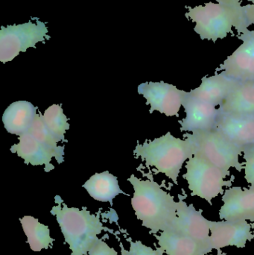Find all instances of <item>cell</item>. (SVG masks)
Returning <instances> with one entry per match:
<instances>
[{
    "mask_svg": "<svg viewBox=\"0 0 254 255\" xmlns=\"http://www.w3.org/2000/svg\"><path fill=\"white\" fill-rule=\"evenodd\" d=\"M218 109L222 114L254 117V82H240Z\"/></svg>",
    "mask_w": 254,
    "mask_h": 255,
    "instance_id": "cell-19",
    "label": "cell"
},
{
    "mask_svg": "<svg viewBox=\"0 0 254 255\" xmlns=\"http://www.w3.org/2000/svg\"><path fill=\"white\" fill-rule=\"evenodd\" d=\"M195 153L190 139L176 137L169 131L153 140L138 142L134 150L136 158L140 157L147 167L152 166L157 173L164 174L175 184L183 165Z\"/></svg>",
    "mask_w": 254,
    "mask_h": 255,
    "instance_id": "cell-2",
    "label": "cell"
},
{
    "mask_svg": "<svg viewBox=\"0 0 254 255\" xmlns=\"http://www.w3.org/2000/svg\"><path fill=\"white\" fill-rule=\"evenodd\" d=\"M252 225L246 220L210 222V244L213 250L234 246L245 248L248 241H252Z\"/></svg>",
    "mask_w": 254,
    "mask_h": 255,
    "instance_id": "cell-14",
    "label": "cell"
},
{
    "mask_svg": "<svg viewBox=\"0 0 254 255\" xmlns=\"http://www.w3.org/2000/svg\"><path fill=\"white\" fill-rule=\"evenodd\" d=\"M183 108L185 118L179 121L181 131L197 133L217 128L220 112L216 106L195 98L187 92Z\"/></svg>",
    "mask_w": 254,
    "mask_h": 255,
    "instance_id": "cell-9",
    "label": "cell"
},
{
    "mask_svg": "<svg viewBox=\"0 0 254 255\" xmlns=\"http://www.w3.org/2000/svg\"><path fill=\"white\" fill-rule=\"evenodd\" d=\"M42 118L48 130L58 142H67L65 133L70 129V126L61 105L54 104L48 108L42 115Z\"/></svg>",
    "mask_w": 254,
    "mask_h": 255,
    "instance_id": "cell-22",
    "label": "cell"
},
{
    "mask_svg": "<svg viewBox=\"0 0 254 255\" xmlns=\"http://www.w3.org/2000/svg\"><path fill=\"white\" fill-rule=\"evenodd\" d=\"M186 172L183 178L193 196H198L212 205V200L223 195L225 187H231L233 180L231 172L222 170L212 164L204 157L195 154L185 164Z\"/></svg>",
    "mask_w": 254,
    "mask_h": 255,
    "instance_id": "cell-5",
    "label": "cell"
},
{
    "mask_svg": "<svg viewBox=\"0 0 254 255\" xmlns=\"http://www.w3.org/2000/svg\"><path fill=\"white\" fill-rule=\"evenodd\" d=\"M248 1H251L252 4L243 6V12H244L246 25L249 28L250 25L254 24V0H248Z\"/></svg>",
    "mask_w": 254,
    "mask_h": 255,
    "instance_id": "cell-27",
    "label": "cell"
},
{
    "mask_svg": "<svg viewBox=\"0 0 254 255\" xmlns=\"http://www.w3.org/2000/svg\"><path fill=\"white\" fill-rule=\"evenodd\" d=\"M55 203L50 213L56 217L65 242L70 246L71 255H86L89 249L102 231L113 233L103 226L100 213L92 214L86 207L82 210L68 208L59 196H55Z\"/></svg>",
    "mask_w": 254,
    "mask_h": 255,
    "instance_id": "cell-3",
    "label": "cell"
},
{
    "mask_svg": "<svg viewBox=\"0 0 254 255\" xmlns=\"http://www.w3.org/2000/svg\"><path fill=\"white\" fill-rule=\"evenodd\" d=\"M216 129L244 151L254 146V117L220 113Z\"/></svg>",
    "mask_w": 254,
    "mask_h": 255,
    "instance_id": "cell-15",
    "label": "cell"
},
{
    "mask_svg": "<svg viewBox=\"0 0 254 255\" xmlns=\"http://www.w3.org/2000/svg\"><path fill=\"white\" fill-rule=\"evenodd\" d=\"M177 204V221L174 229L183 232L199 244L213 251L210 244V222L202 215V211H197L193 205H187L185 197L178 196Z\"/></svg>",
    "mask_w": 254,
    "mask_h": 255,
    "instance_id": "cell-12",
    "label": "cell"
},
{
    "mask_svg": "<svg viewBox=\"0 0 254 255\" xmlns=\"http://www.w3.org/2000/svg\"><path fill=\"white\" fill-rule=\"evenodd\" d=\"M89 255H117L114 249L110 248L105 242L97 238L88 252Z\"/></svg>",
    "mask_w": 254,
    "mask_h": 255,
    "instance_id": "cell-26",
    "label": "cell"
},
{
    "mask_svg": "<svg viewBox=\"0 0 254 255\" xmlns=\"http://www.w3.org/2000/svg\"><path fill=\"white\" fill-rule=\"evenodd\" d=\"M244 159V177L250 187L254 188V146L246 148L243 154Z\"/></svg>",
    "mask_w": 254,
    "mask_h": 255,
    "instance_id": "cell-25",
    "label": "cell"
},
{
    "mask_svg": "<svg viewBox=\"0 0 254 255\" xmlns=\"http://www.w3.org/2000/svg\"><path fill=\"white\" fill-rule=\"evenodd\" d=\"M243 43L221 64L219 70L240 82H254V30L239 34Z\"/></svg>",
    "mask_w": 254,
    "mask_h": 255,
    "instance_id": "cell-10",
    "label": "cell"
},
{
    "mask_svg": "<svg viewBox=\"0 0 254 255\" xmlns=\"http://www.w3.org/2000/svg\"><path fill=\"white\" fill-rule=\"evenodd\" d=\"M222 202L223 205L219 211L220 220L254 222V187H228L222 195Z\"/></svg>",
    "mask_w": 254,
    "mask_h": 255,
    "instance_id": "cell-13",
    "label": "cell"
},
{
    "mask_svg": "<svg viewBox=\"0 0 254 255\" xmlns=\"http://www.w3.org/2000/svg\"><path fill=\"white\" fill-rule=\"evenodd\" d=\"M218 3L224 5L230 6V7H234V8L240 9L242 6L240 3V0H216Z\"/></svg>",
    "mask_w": 254,
    "mask_h": 255,
    "instance_id": "cell-28",
    "label": "cell"
},
{
    "mask_svg": "<svg viewBox=\"0 0 254 255\" xmlns=\"http://www.w3.org/2000/svg\"><path fill=\"white\" fill-rule=\"evenodd\" d=\"M28 133H31L33 136H34L36 139H38L40 142L55 148V149L61 150L65 148L64 146H60L58 145L59 142L48 130L47 128L43 123L41 113L37 114L34 124H33L32 127L31 128Z\"/></svg>",
    "mask_w": 254,
    "mask_h": 255,
    "instance_id": "cell-23",
    "label": "cell"
},
{
    "mask_svg": "<svg viewBox=\"0 0 254 255\" xmlns=\"http://www.w3.org/2000/svg\"><path fill=\"white\" fill-rule=\"evenodd\" d=\"M137 92L146 99V105L150 106L149 113L158 112L167 117L179 116L187 93L164 82L140 84Z\"/></svg>",
    "mask_w": 254,
    "mask_h": 255,
    "instance_id": "cell-8",
    "label": "cell"
},
{
    "mask_svg": "<svg viewBox=\"0 0 254 255\" xmlns=\"http://www.w3.org/2000/svg\"><path fill=\"white\" fill-rule=\"evenodd\" d=\"M37 109L30 102H14L3 114L4 128L9 133L18 136L28 133L35 121Z\"/></svg>",
    "mask_w": 254,
    "mask_h": 255,
    "instance_id": "cell-18",
    "label": "cell"
},
{
    "mask_svg": "<svg viewBox=\"0 0 254 255\" xmlns=\"http://www.w3.org/2000/svg\"><path fill=\"white\" fill-rule=\"evenodd\" d=\"M49 30L45 22L36 19L19 25L1 26L0 30V61L3 64L14 59L19 52H25L28 48H36V43L50 40Z\"/></svg>",
    "mask_w": 254,
    "mask_h": 255,
    "instance_id": "cell-7",
    "label": "cell"
},
{
    "mask_svg": "<svg viewBox=\"0 0 254 255\" xmlns=\"http://www.w3.org/2000/svg\"><path fill=\"white\" fill-rule=\"evenodd\" d=\"M127 241L130 243V250H125L122 244H120L122 255H164L165 253L161 247H157L156 250H154L151 247H146L141 241L133 242L130 239Z\"/></svg>",
    "mask_w": 254,
    "mask_h": 255,
    "instance_id": "cell-24",
    "label": "cell"
},
{
    "mask_svg": "<svg viewBox=\"0 0 254 255\" xmlns=\"http://www.w3.org/2000/svg\"><path fill=\"white\" fill-rule=\"evenodd\" d=\"M21 225L30 248L34 252L52 248L55 240L51 238L50 231L47 226L42 224L37 219L25 216L20 219Z\"/></svg>",
    "mask_w": 254,
    "mask_h": 255,
    "instance_id": "cell-21",
    "label": "cell"
},
{
    "mask_svg": "<svg viewBox=\"0 0 254 255\" xmlns=\"http://www.w3.org/2000/svg\"><path fill=\"white\" fill-rule=\"evenodd\" d=\"M142 180L133 174L128 181L132 184L134 193L131 205L137 220L151 233L174 229L177 221V204L174 197L167 193L151 174Z\"/></svg>",
    "mask_w": 254,
    "mask_h": 255,
    "instance_id": "cell-1",
    "label": "cell"
},
{
    "mask_svg": "<svg viewBox=\"0 0 254 255\" xmlns=\"http://www.w3.org/2000/svg\"><path fill=\"white\" fill-rule=\"evenodd\" d=\"M158 245L168 255H203L212 250L176 229H169L155 235Z\"/></svg>",
    "mask_w": 254,
    "mask_h": 255,
    "instance_id": "cell-17",
    "label": "cell"
},
{
    "mask_svg": "<svg viewBox=\"0 0 254 255\" xmlns=\"http://www.w3.org/2000/svg\"><path fill=\"white\" fill-rule=\"evenodd\" d=\"M183 137L192 141L195 146V154H199L222 170L231 172V169H235L242 172L244 169V163L240 161L244 150L233 143L217 129L185 133Z\"/></svg>",
    "mask_w": 254,
    "mask_h": 255,
    "instance_id": "cell-6",
    "label": "cell"
},
{
    "mask_svg": "<svg viewBox=\"0 0 254 255\" xmlns=\"http://www.w3.org/2000/svg\"><path fill=\"white\" fill-rule=\"evenodd\" d=\"M240 83V82L221 72L210 77L203 78L201 85L189 91V94L219 108Z\"/></svg>",
    "mask_w": 254,
    "mask_h": 255,
    "instance_id": "cell-16",
    "label": "cell"
},
{
    "mask_svg": "<svg viewBox=\"0 0 254 255\" xmlns=\"http://www.w3.org/2000/svg\"><path fill=\"white\" fill-rule=\"evenodd\" d=\"M82 187L92 199L98 202H109L111 206L113 199L118 195L130 196L121 190L117 177L112 175L108 171L94 174Z\"/></svg>",
    "mask_w": 254,
    "mask_h": 255,
    "instance_id": "cell-20",
    "label": "cell"
},
{
    "mask_svg": "<svg viewBox=\"0 0 254 255\" xmlns=\"http://www.w3.org/2000/svg\"><path fill=\"white\" fill-rule=\"evenodd\" d=\"M186 17L195 22L194 31L199 34L201 40L224 39L232 33L234 27L239 34L249 29L245 21L243 6L234 8L219 3L208 2L195 7H186Z\"/></svg>",
    "mask_w": 254,
    "mask_h": 255,
    "instance_id": "cell-4",
    "label": "cell"
},
{
    "mask_svg": "<svg viewBox=\"0 0 254 255\" xmlns=\"http://www.w3.org/2000/svg\"><path fill=\"white\" fill-rule=\"evenodd\" d=\"M10 151L23 159L26 165H44L46 172L55 169L54 165L51 163L53 157L59 164L64 161V149H55L40 142L29 133L19 136V142L12 145Z\"/></svg>",
    "mask_w": 254,
    "mask_h": 255,
    "instance_id": "cell-11",
    "label": "cell"
},
{
    "mask_svg": "<svg viewBox=\"0 0 254 255\" xmlns=\"http://www.w3.org/2000/svg\"><path fill=\"white\" fill-rule=\"evenodd\" d=\"M217 251H218L217 255H226V254H225V253H222V250H217ZM213 255L205 254V255Z\"/></svg>",
    "mask_w": 254,
    "mask_h": 255,
    "instance_id": "cell-29",
    "label": "cell"
}]
</instances>
